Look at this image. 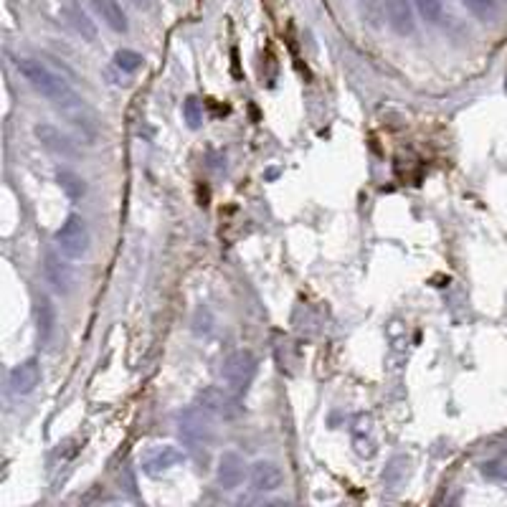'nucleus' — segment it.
<instances>
[{
	"label": "nucleus",
	"instance_id": "nucleus-1",
	"mask_svg": "<svg viewBox=\"0 0 507 507\" xmlns=\"http://www.w3.org/2000/svg\"><path fill=\"white\" fill-rule=\"evenodd\" d=\"M15 67H18L21 76L28 81L31 87L36 89L38 94L46 96L49 102H53L59 110L69 112V114L84 110V99L69 87L67 81L61 79L59 74L46 67V64H41V61H36V59H18L15 61Z\"/></svg>",
	"mask_w": 507,
	"mask_h": 507
},
{
	"label": "nucleus",
	"instance_id": "nucleus-2",
	"mask_svg": "<svg viewBox=\"0 0 507 507\" xmlns=\"http://www.w3.org/2000/svg\"><path fill=\"white\" fill-rule=\"evenodd\" d=\"M254 375H257V358L249 350H239V353L226 358L223 370H221V381L231 393L239 396V393H246Z\"/></svg>",
	"mask_w": 507,
	"mask_h": 507
},
{
	"label": "nucleus",
	"instance_id": "nucleus-3",
	"mask_svg": "<svg viewBox=\"0 0 507 507\" xmlns=\"http://www.w3.org/2000/svg\"><path fill=\"white\" fill-rule=\"evenodd\" d=\"M56 246L67 259L71 261H79V259L87 257L89 251V228L84 223V218L76 214L69 216L61 228L56 231Z\"/></svg>",
	"mask_w": 507,
	"mask_h": 507
},
{
	"label": "nucleus",
	"instance_id": "nucleus-4",
	"mask_svg": "<svg viewBox=\"0 0 507 507\" xmlns=\"http://www.w3.org/2000/svg\"><path fill=\"white\" fill-rule=\"evenodd\" d=\"M178 434L191 447H206L214 441V427L203 409H185L178 413Z\"/></svg>",
	"mask_w": 507,
	"mask_h": 507
},
{
	"label": "nucleus",
	"instance_id": "nucleus-5",
	"mask_svg": "<svg viewBox=\"0 0 507 507\" xmlns=\"http://www.w3.org/2000/svg\"><path fill=\"white\" fill-rule=\"evenodd\" d=\"M198 406L206 413L218 416V419H234V416L241 413V406H239V401H236V393H231L226 386H223V388L211 386V388L200 390Z\"/></svg>",
	"mask_w": 507,
	"mask_h": 507
},
{
	"label": "nucleus",
	"instance_id": "nucleus-6",
	"mask_svg": "<svg viewBox=\"0 0 507 507\" xmlns=\"http://www.w3.org/2000/svg\"><path fill=\"white\" fill-rule=\"evenodd\" d=\"M36 137L38 142L46 147V150H51L53 155H64V157H74V155H79V147L76 142L69 137L67 132H61L56 125H49V122H41L36 125Z\"/></svg>",
	"mask_w": 507,
	"mask_h": 507
},
{
	"label": "nucleus",
	"instance_id": "nucleus-7",
	"mask_svg": "<svg viewBox=\"0 0 507 507\" xmlns=\"http://www.w3.org/2000/svg\"><path fill=\"white\" fill-rule=\"evenodd\" d=\"M10 390H13L15 396H28L36 390V386L41 383V363L36 358H28V361L18 363V366L10 370Z\"/></svg>",
	"mask_w": 507,
	"mask_h": 507
},
{
	"label": "nucleus",
	"instance_id": "nucleus-8",
	"mask_svg": "<svg viewBox=\"0 0 507 507\" xmlns=\"http://www.w3.org/2000/svg\"><path fill=\"white\" fill-rule=\"evenodd\" d=\"M64 254H49L46 257V264H44V272H46V280L51 284L53 289L59 294H69L76 284V277H74V269L64 261Z\"/></svg>",
	"mask_w": 507,
	"mask_h": 507
},
{
	"label": "nucleus",
	"instance_id": "nucleus-9",
	"mask_svg": "<svg viewBox=\"0 0 507 507\" xmlns=\"http://www.w3.org/2000/svg\"><path fill=\"white\" fill-rule=\"evenodd\" d=\"M413 10L416 8H413L411 0H388L386 3L388 23L398 36H411L413 31H416V15H413Z\"/></svg>",
	"mask_w": 507,
	"mask_h": 507
},
{
	"label": "nucleus",
	"instance_id": "nucleus-10",
	"mask_svg": "<svg viewBox=\"0 0 507 507\" xmlns=\"http://www.w3.org/2000/svg\"><path fill=\"white\" fill-rule=\"evenodd\" d=\"M282 470L274 462H266V459H259L254 467H251V487L257 492H274L282 487Z\"/></svg>",
	"mask_w": 507,
	"mask_h": 507
},
{
	"label": "nucleus",
	"instance_id": "nucleus-11",
	"mask_svg": "<svg viewBox=\"0 0 507 507\" xmlns=\"http://www.w3.org/2000/svg\"><path fill=\"white\" fill-rule=\"evenodd\" d=\"M218 485L223 490H236L243 482V459L236 452H223L218 459Z\"/></svg>",
	"mask_w": 507,
	"mask_h": 507
},
{
	"label": "nucleus",
	"instance_id": "nucleus-12",
	"mask_svg": "<svg viewBox=\"0 0 507 507\" xmlns=\"http://www.w3.org/2000/svg\"><path fill=\"white\" fill-rule=\"evenodd\" d=\"M183 459H185L183 452L178 447H157L155 452H150V454L145 456L142 470H145L147 474H160V472H168V470H173V467H178Z\"/></svg>",
	"mask_w": 507,
	"mask_h": 507
},
{
	"label": "nucleus",
	"instance_id": "nucleus-13",
	"mask_svg": "<svg viewBox=\"0 0 507 507\" xmlns=\"http://www.w3.org/2000/svg\"><path fill=\"white\" fill-rule=\"evenodd\" d=\"M36 325H38V340H41V345H46L53 338V332H56V307H53V302L46 294L38 297Z\"/></svg>",
	"mask_w": 507,
	"mask_h": 507
},
{
	"label": "nucleus",
	"instance_id": "nucleus-14",
	"mask_svg": "<svg viewBox=\"0 0 507 507\" xmlns=\"http://www.w3.org/2000/svg\"><path fill=\"white\" fill-rule=\"evenodd\" d=\"M94 8H96V13L102 15V21L107 23L114 33H127L130 23H127V15L117 0H94Z\"/></svg>",
	"mask_w": 507,
	"mask_h": 507
},
{
	"label": "nucleus",
	"instance_id": "nucleus-15",
	"mask_svg": "<svg viewBox=\"0 0 507 507\" xmlns=\"http://www.w3.org/2000/svg\"><path fill=\"white\" fill-rule=\"evenodd\" d=\"M56 180H59L61 191L67 193L71 200H79L84 193H87V185H84V180H81L76 173H71V170H59L56 173Z\"/></svg>",
	"mask_w": 507,
	"mask_h": 507
},
{
	"label": "nucleus",
	"instance_id": "nucleus-16",
	"mask_svg": "<svg viewBox=\"0 0 507 507\" xmlns=\"http://www.w3.org/2000/svg\"><path fill=\"white\" fill-rule=\"evenodd\" d=\"M69 21L71 26L81 33V38H87V41H96V26L94 21H89V15L79 8H69Z\"/></svg>",
	"mask_w": 507,
	"mask_h": 507
},
{
	"label": "nucleus",
	"instance_id": "nucleus-17",
	"mask_svg": "<svg viewBox=\"0 0 507 507\" xmlns=\"http://www.w3.org/2000/svg\"><path fill=\"white\" fill-rule=\"evenodd\" d=\"M416 13L429 23H441L444 18V8H441V0H411Z\"/></svg>",
	"mask_w": 507,
	"mask_h": 507
},
{
	"label": "nucleus",
	"instance_id": "nucleus-18",
	"mask_svg": "<svg viewBox=\"0 0 507 507\" xmlns=\"http://www.w3.org/2000/svg\"><path fill=\"white\" fill-rule=\"evenodd\" d=\"M145 64V59H142L137 51H130V49H122V51L114 53V67L119 69V71L125 74H135L137 69Z\"/></svg>",
	"mask_w": 507,
	"mask_h": 507
},
{
	"label": "nucleus",
	"instance_id": "nucleus-19",
	"mask_svg": "<svg viewBox=\"0 0 507 507\" xmlns=\"http://www.w3.org/2000/svg\"><path fill=\"white\" fill-rule=\"evenodd\" d=\"M183 119L188 122L191 130H198L203 125V104L198 96H188L183 102Z\"/></svg>",
	"mask_w": 507,
	"mask_h": 507
},
{
	"label": "nucleus",
	"instance_id": "nucleus-20",
	"mask_svg": "<svg viewBox=\"0 0 507 507\" xmlns=\"http://www.w3.org/2000/svg\"><path fill=\"white\" fill-rule=\"evenodd\" d=\"M467 10L474 13L479 21H495V15H497V6H495V0H462Z\"/></svg>",
	"mask_w": 507,
	"mask_h": 507
},
{
	"label": "nucleus",
	"instance_id": "nucleus-21",
	"mask_svg": "<svg viewBox=\"0 0 507 507\" xmlns=\"http://www.w3.org/2000/svg\"><path fill=\"white\" fill-rule=\"evenodd\" d=\"M132 3H135V6H137V8H140V10H147V8L153 6V0H132Z\"/></svg>",
	"mask_w": 507,
	"mask_h": 507
}]
</instances>
